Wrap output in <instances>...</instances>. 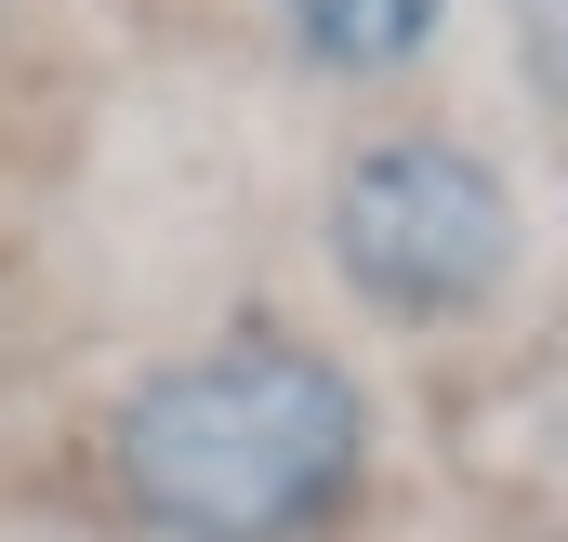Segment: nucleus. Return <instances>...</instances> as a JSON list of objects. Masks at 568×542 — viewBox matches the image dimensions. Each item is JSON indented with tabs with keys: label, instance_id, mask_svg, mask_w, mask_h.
I'll return each instance as SVG.
<instances>
[{
	"label": "nucleus",
	"instance_id": "obj_1",
	"mask_svg": "<svg viewBox=\"0 0 568 542\" xmlns=\"http://www.w3.org/2000/svg\"><path fill=\"white\" fill-rule=\"evenodd\" d=\"M106 463L159 542H317L371 490V384L331 344L225 331L120 398Z\"/></svg>",
	"mask_w": 568,
	"mask_h": 542
},
{
	"label": "nucleus",
	"instance_id": "obj_2",
	"mask_svg": "<svg viewBox=\"0 0 568 542\" xmlns=\"http://www.w3.org/2000/svg\"><path fill=\"white\" fill-rule=\"evenodd\" d=\"M317 265L371 331H476L529 278V199L463 120H371L317 172Z\"/></svg>",
	"mask_w": 568,
	"mask_h": 542
},
{
	"label": "nucleus",
	"instance_id": "obj_3",
	"mask_svg": "<svg viewBox=\"0 0 568 542\" xmlns=\"http://www.w3.org/2000/svg\"><path fill=\"white\" fill-rule=\"evenodd\" d=\"M265 13H278V67L317 93H410L463 27V0H265Z\"/></svg>",
	"mask_w": 568,
	"mask_h": 542
},
{
	"label": "nucleus",
	"instance_id": "obj_4",
	"mask_svg": "<svg viewBox=\"0 0 568 542\" xmlns=\"http://www.w3.org/2000/svg\"><path fill=\"white\" fill-rule=\"evenodd\" d=\"M516 80H529V107L568 93V0H516Z\"/></svg>",
	"mask_w": 568,
	"mask_h": 542
}]
</instances>
